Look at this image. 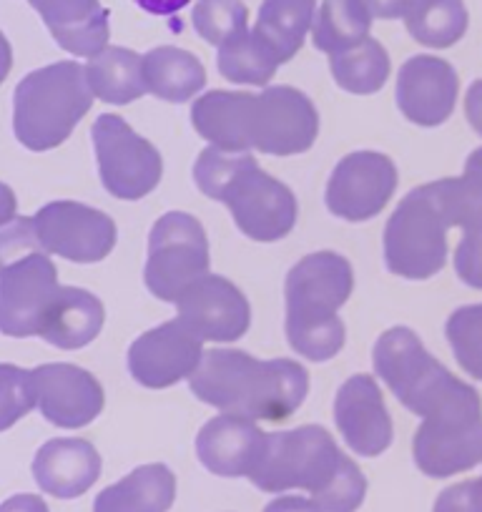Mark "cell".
Segmentation results:
<instances>
[{
    "label": "cell",
    "mask_w": 482,
    "mask_h": 512,
    "mask_svg": "<svg viewBox=\"0 0 482 512\" xmlns=\"http://www.w3.org/2000/svg\"><path fill=\"white\" fill-rule=\"evenodd\" d=\"M397 189V166L377 151L344 156L327 184V209L344 221H370L390 204Z\"/></svg>",
    "instance_id": "13"
},
{
    "label": "cell",
    "mask_w": 482,
    "mask_h": 512,
    "mask_svg": "<svg viewBox=\"0 0 482 512\" xmlns=\"http://www.w3.org/2000/svg\"><path fill=\"white\" fill-rule=\"evenodd\" d=\"M31 372L36 407L51 425L78 430L101 415L103 387L91 372L76 364H43Z\"/></svg>",
    "instance_id": "17"
},
{
    "label": "cell",
    "mask_w": 482,
    "mask_h": 512,
    "mask_svg": "<svg viewBox=\"0 0 482 512\" xmlns=\"http://www.w3.org/2000/svg\"><path fill=\"white\" fill-rule=\"evenodd\" d=\"M221 76L231 83H244V86H267L277 68L282 63L277 61L272 51L254 36V31H244L219 46L216 56Z\"/></svg>",
    "instance_id": "32"
},
{
    "label": "cell",
    "mask_w": 482,
    "mask_h": 512,
    "mask_svg": "<svg viewBox=\"0 0 482 512\" xmlns=\"http://www.w3.org/2000/svg\"><path fill=\"white\" fill-rule=\"evenodd\" d=\"M33 224L43 251L68 262H101L116 246V224L111 216L78 201L46 204L33 216Z\"/></svg>",
    "instance_id": "12"
},
{
    "label": "cell",
    "mask_w": 482,
    "mask_h": 512,
    "mask_svg": "<svg viewBox=\"0 0 482 512\" xmlns=\"http://www.w3.org/2000/svg\"><path fill=\"white\" fill-rule=\"evenodd\" d=\"M267 432L247 417L219 415L201 427L196 455L201 465L219 477H249L262 457Z\"/></svg>",
    "instance_id": "20"
},
{
    "label": "cell",
    "mask_w": 482,
    "mask_h": 512,
    "mask_svg": "<svg viewBox=\"0 0 482 512\" xmlns=\"http://www.w3.org/2000/svg\"><path fill=\"white\" fill-rule=\"evenodd\" d=\"M88 86L101 101L124 106L146 93L144 63L139 53L121 46H108L88 61Z\"/></svg>",
    "instance_id": "28"
},
{
    "label": "cell",
    "mask_w": 482,
    "mask_h": 512,
    "mask_svg": "<svg viewBox=\"0 0 482 512\" xmlns=\"http://www.w3.org/2000/svg\"><path fill=\"white\" fill-rule=\"evenodd\" d=\"M43 246L38 241L36 224L33 219L13 216V219L0 224V272L13 264L23 262L31 254H41ZM46 254V251H43Z\"/></svg>",
    "instance_id": "37"
},
{
    "label": "cell",
    "mask_w": 482,
    "mask_h": 512,
    "mask_svg": "<svg viewBox=\"0 0 482 512\" xmlns=\"http://www.w3.org/2000/svg\"><path fill=\"white\" fill-rule=\"evenodd\" d=\"M56 43L73 56L93 58L108 48V11L101 0H28Z\"/></svg>",
    "instance_id": "22"
},
{
    "label": "cell",
    "mask_w": 482,
    "mask_h": 512,
    "mask_svg": "<svg viewBox=\"0 0 482 512\" xmlns=\"http://www.w3.org/2000/svg\"><path fill=\"white\" fill-rule=\"evenodd\" d=\"M314 16L317 0H264L254 36L277 56L279 63H287L304 46Z\"/></svg>",
    "instance_id": "26"
},
{
    "label": "cell",
    "mask_w": 482,
    "mask_h": 512,
    "mask_svg": "<svg viewBox=\"0 0 482 512\" xmlns=\"http://www.w3.org/2000/svg\"><path fill=\"white\" fill-rule=\"evenodd\" d=\"M329 66H332L337 86L357 96H370L380 91L390 78L392 68L390 56L375 38H365L357 46L329 56Z\"/></svg>",
    "instance_id": "30"
},
{
    "label": "cell",
    "mask_w": 482,
    "mask_h": 512,
    "mask_svg": "<svg viewBox=\"0 0 482 512\" xmlns=\"http://www.w3.org/2000/svg\"><path fill=\"white\" fill-rule=\"evenodd\" d=\"M334 422L344 442L362 457H377L392 445V420L380 384L370 374H354L339 387Z\"/></svg>",
    "instance_id": "18"
},
{
    "label": "cell",
    "mask_w": 482,
    "mask_h": 512,
    "mask_svg": "<svg viewBox=\"0 0 482 512\" xmlns=\"http://www.w3.org/2000/svg\"><path fill=\"white\" fill-rule=\"evenodd\" d=\"M465 113H467V121H470V126L482 136V78L467 88Z\"/></svg>",
    "instance_id": "42"
},
{
    "label": "cell",
    "mask_w": 482,
    "mask_h": 512,
    "mask_svg": "<svg viewBox=\"0 0 482 512\" xmlns=\"http://www.w3.org/2000/svg\"><path fill=\"white\" fill-rule=\"evenodd\" d=\"M254 93L234 91H209L196 98L191 108L194 128L211 141V146L224 151H252L249 139V116H252Z\"/></svg>",
    "instance_id": "23"
},
{
    "label": "cell",
    "mask_w": 482,
    "mask_h": 512,
    "mask_svg": "<svg viewBox=\"0 0 482 512\" xmlns=\"http://www.w3.org/2000/svg\"><path fill=\"white\" fill-rule=\"evenodd\" d=\"M201 359V339L194 337L179 319L149 329L129 349L131 374L149 390H164L181 379H191Z\"/></svg>",
    "instance_id": "16"
},
{
    "label": "cell",
    "mask_w": 482,
    "mask_h": 512,
    "mask_svg": "<svg viewBox=\"0 0 482 512\" xmlns=\"http://www.w3.org/2000/svg\"><path fill=\"white\" fill-rule=\"evenodd\" d=\"M375 372L392 390V395L415 415L427 417L440 407L472 390V384L457 379L442 367L420 337L407 327H392L375 344Z\"/></svg>",
    "instance_id": "6"
},
{
    "label": "cell",
    "mask_w": 482,
    "mask_h": 512,
    "mask_svg": "<svg viewBox=\"0 0 482 512\" xmlns=\"http://www.w3.org/2000/svg\"><path fill=\"white\" fill-rule=\"evenodd\" d=\"M264 512H324L312 497H299V495H284L277 500L269 502Z\"/></svg>",
    "instance_id": "41"
},
{
    "label": "cell",
    "mask_w": 482,
    "mask_h": 512,
    "mask_svg": "<svg viewBox=\"0 0 482 512\" xmlns=\"http://www.w3.org/2000/svg\"><path fill=\"white\" fill-rule=\"evenodd\" d=\"M247 18V6L241 0H199L191 21L206 43L224 46L226 41L247 31Z\"/></svg>",
    "instance_id": "34"
},
{
    "label": "cell",
    "mask_w": 482,
    "mask_h": 512,
    "mask_svg": "<svg viewBox=\"0 0 482 512\" xmlns=\"http://www.w3.org/2000/svg\"><path fill=\"white\" fill-rule=\"evenodd\" d=\"M56 264L46 254H31L0 272V332L6 337H36L58 297Z\"/></svg>",
    "instance_id": "14"
},
{
    "label": "cell",
    "mask_w": 482,
    "mask_h": 512,
    "mask_svg": "<svg viewBox=\"0 0 482 512\" xmlns=\"http://www.w3.org/2000/svg\"><path fill=\"white\" fill-rule=\"evenodd\" d=\"M455 68L437 56H415L397 76V106L417 126H440L457 103Z\"/></svg>",
    "instance_id": "19"
},
{
    "label": "cell",
    "mask_w": 482,
    "mask_h": 512,
    "mask_svg": "<svg viewBox=\"0 0 482 512\" xmlns=\"http://www.w3.org/2000/svg\"><path fill=\"white\" fill-rule=\"evenodd\" d=\"M103 319L106 312L101 299L86 289L61 287L43 324L41 337L53 347L81 349L101 334Z\"/></svg>",
    "instance_id": "25"
},
{
    "label": "cell",
    "mask_w": 482,
    "mask_h": 512,
    "mask_svg": "<svg viewBox=\"0 0 482 512\" xmlns=\"http://www.w3.org/2000/svg\"><path fill=\"white\" fill-rule=\"evenodd\" d=\"M189 387L221 415L282 422L302 407L307 369L294 359H257L241 349H209Z\"/></svg>",
    "instance_id": "2"
},
{
    "label": "cell",
    "mask_w": 482,
    "mask_h": 512,
    "mask_svg": "<svg viewBox=\"0 0 482 512\" xmlns=\"http://www.w3.org/2000/svg\"><path fill=\"white\" fill-rule=\"evenodd\" d=\"M0 512H51L38 495H16L0 505Z\"/></svg>",
    "instance_id": "43"
},
{
    "label": "cell",
    "mask_w": 482,
    "mask_h": 512,
    "mask_svg": "<svg viewBox=\"0 0 482 512\" xmlns=\"http://www.w3.org/2000/svg\"><path fill=\"white\" fill-rule=\"evenodd\" d=\"M38 487L58 500H73L101 477V455L86 440H51L33 460Z\"/></svg>",
    "instance_id": "21"
},
{
    "label": "cell",
    "mask_w": 482,
    "mask_h": 512,
    "mask_svg": "<svg viewBox=\"0 0 482 512\" xmlns=\"http://www.w3.org/2000/svg\"><path fill=\"white\" fill-rule=\"evenodd\" d=\"M352 287V264L337 251H317L294 264L284 284L287 337L294 352L327 362L344 347L347 329L337 312Z\"/></svg>",
    "instance_id": "4"
},
{
    "label": "cell",
    "mask_w": 482,
    "mask_h": 512,
    "mask_svg": "<svg viewBox=\"0 0 482 512\" xmlns=\"http://www.w3.org/2000/svg\"><path fill=\"white\" fill-rule=\"evenodd\" d=\"M445 332L460 367L470 377L482 379V304L455 309Z\"/></svg>",
    "instance_id": "35"
},
{
    "label": "cell",
    "mask_w": 482,
    "mask_h": 512,
    "mask_svg": "<svg viewBox=\"0 0 482 512\" xmlns=\"http://www.w3.org/2000/svg\"><path fill=\"white\" fill-rule=\"evenodd\" d=\"M435 191L450 226H482V149L467 156L465 174L457 179L435 181Z\"/></svg>",
    "instance_id": "33"
},
{
    "label": "cell",
    "mask_w": 482,
    "mask_h": 512,
    "mask_svg": "<svg viewBox=\"0 0 482 512\" xmlns=\"http://www.w3.org/2000/svg\"><path fill=\"white\" fill-rule=\"evenodd\" d=\"M86 68L73 61L28 73L13 98V128L26 149L48 151L73 134L93 103Z\"/></svg>",
    "instance_id": "5"
},
{
    "label": "cell",
    "mask_w": 482,
    "mask_h": 512,
    "mask_svg": "<svg viewBox=\"0 0 482 512\" xmlns=\"http://www.w3.org/2000/svg\"><path fill=\"white\" fill-rule=\"evenodd\" d=\"M201 194L229 206L241 234L254 241H279L297 224L292 189L262 171L249 151L236 154L209 146L194 164Z\"/></svg>",
    "instance_id": "3"
},
{
    "label": "cell",
    "mask_w": 482,
    "mask_h": 512,
    "mask_svg": "<svg viewBox=\"0 0 482 512\" xmlns=\"http://www.w3.org/2000/svg\"><path fill=\"white\" fill-rule=\"evenodd\" d=\"M146 91L169 103H184L206 86V71L199 58L176 46H161L141 58Z\"/></svg>",
    "instance_id": "27"
},
{
    "label": "cell",
    "mask_w": 482,
    "mask_h": 512,
    "mask_svg": "<svg viewBox=\"0 0 482 512\" xmlns=\"http://www.w3.org/2000/svg\"><path fill=\"white\" fill-rule=\"evenodd\" d=\"M98 174L111 196L139 201L149 196L164 176V161L156 146L139 136L121 116L103 113L93 123Z\"/></svg>",
    "instance_id": "10"
},
{
    "label": "cell",
    "mask_w": 482,
    "mask_h": 512,
    "mask_svg": "<svg viewBox=\"0 0 482 512\" xmlns=\"http://www.w3.org/2000/svg\"><path fill=\"white\" fill-rule=\"evenodd\" d=\"M176 497V477L166 465L136 467L116 485L101 490L93 512H169Z\"/></svg>",
    "instance_id": "24"
},
{
    "label": "cell",
    "mask_w": 482,
    "mask_h": 512,
    "mask_svg": "<svg viewBox=\"0 0 482 512\" xmlns=\"http://www.w3.org/2000/svg\"><path fill=\"white\" fill-rule=\"evenodd\" d=\"M36 407V387L31 369L0 364V432L16 425Z\"/></svg>",
    "instance_id": "36"
},
{
    "label": "cell",
    "mask_w": 482,
    "mask_h": 512,
    "mask_svg": "<svg viewBox=\"0 0 482 512\" xmlns=\"http://www.w3.org/2000/svg\"><path fill=\"white\" fill-rule=\"evenodd\" d=\"M372 21L365 0H324L314 16L312 41L319 51L334 56L370 38Z\"/></svg>",
    "instance_id": "29"
},
{
    "label": "cell",
    "mask_w": 482,
    "mask_h": 512,
    "mask_svg": "<svg viewBox=\"0 0 482 512\" xmlns=\"http://www.w3.org/2000/svg\"><path fill=\"white\" fill-rule=\"evenodd\" d=\"M455 269L467 287L482 289V226L465 229L455 251Z\"/></svg>",
    "instance_id": "38"
},
{
    "label": "cell",
    "mask_w": 482,
    "mask_h": 512,
    "mask_svg": "<svg viewBox=\"0 0 482 512\" xmlns=\"http://www.w3.org/2000/svg\"><path fill=\"white\" fill-rule=\"evenodd\" d=\"M432 512H482V477L442 490Z\"/></svg>",
    "instance_id": "39"
},
{
    "label": "cell",
    "mask_w": 482,
    "mask_h": 512,
    "mask_svg": "<svg viewBox=\"0 0 482 512\" xmlns=\"http://www.w3.org/2000/svg\"><path fill=\"white\" fill-rule=\"evenodd\" d=\"M16 216V194L11 186L0 184V224Z\"/></svg>",
    "instance_id": "45"
},
{
    "label": "cell",
    "mask_w": 482,
    "mask_h": 512,
    "mask_svg": "<svg viewBox=\"0 0 482 512\" xmlns=\"http://www.w3.org/2000/svg\"><path fill=\"white\" fill-rule=\"evenodd\" d=\"M412 455L427 477H452L480 465L482 400L475 387L422 420Z\"/></svg>",
    "instance_id": "8"
},
{
    "label": "cell",
    "mask_w": 482,
    "mask_h": 512,
    "mask_svg": "<svg viewBox=\"0 0 482 512\" xmlns=\"http://www.w3.org/2000/svg\"><path fill=\"white\" fill-rule=\"evenodd\" d=\"M415 0H365V6L370 8L372 18H385V21H395V18H405L407 11L412 8Z\"/></svg>",
    "instance_id": "40"
},
{
    "label": "cell",
    "mask_w": 482,
    "mask_h": 512,
    "mask_svg": "<svg viewBox=\"0 0 482 512\" xmlns=\"http://www.w3.org/2000/svg\"><path fill=\"white\" fill-rule=\"evenodd\" d=\"M189 3L191 0H136V6L141 11L151 13V16H174V13H179Z\"/></svg>",
    "instance_id": "44"
},
{
    "label": "cell",
    "mask_w": 482,
    "mask_h": 512,
    "mask_svg": "<svg viewBox=\"0 0 482 512\" xmlns=\"http://www.w3.org/2000/svg\"><path fill=\"white\" fill-rule=\"evenodd\" d=\"M179 322L201 342H234L244 337L252 309L241 289L226 277L206 274L176 302Z\"/></svg>",
    "instance_id": "15"
},
{
    "label": "cell",
    "mask_w": 482,
    "mask_h": 512,
    "mask_svg": "<svg viewBox=\"0 0 482 512\" xmlns=\"http://www.w3.org/2000/svg\"><path fill=\"white\" fill-rule=\"evenodd\" d=\"M319 113L309 96L292 86H272L254 96L249 116L252 149L272 156H294L312 149Z\"/></svg>",
    "instance_id": "11"
},
{
    "label": "cell",
    "mask_w": 482,
    "mask_h": 512,
    "mask_svg": "<svg viewBox=\"0 0 482 512\" xmlns=\"http://www.w3.org/2000/svg\"><path fill=\"white\" fill-rule=\"evenodd\" d=\"M467 8L462 0H415L405 23L410 36L427 48H450L467 33Z\"/></svg>",
    "instance_id": "31"
},
{
    "label": "cell",
    "mask_w": 482,
    "mask_h": 512,
    "mask_svg": "<svg viewBox=\"0 0 482 512\" xmlns=\"http://www.w3.org/2000/svg\"><path fill=\"white\" fill-rule=\"evenodd\" d=\"M447 229H450V221L437 199L435 181L412 189L387 221V269L412 282L435 277L445 267Z\"/></svg>",
    "instance_id": "7"
},
{
    "label": "cell",
    "mask_w": 482,
    "mask_h": 512,
    "mask_svg": "<svg viewBox=\"0 0 482 512\" xmlns=\"http://www.w3.org/2000/svg\"><path fill=\"white\" fill-rule=\"evenodd\" d=\"M13 63V53H11V43L6 41V36L0 33V83L6 81L8 71H11Z\"/></svg>",
    "instance_id": "46"
},
{
    "label": "cell",
    "mask_w": 482,
    "mask_h": 512,
    "mask_svg": "<svg viewBox=\"0 0 482 512\" xmlns=\"http://www.w3.org/2000/svg\"><path fill=\"white\" fill-rule=\"evenodd\" d=\"M249 480L262 492L307 490L324 512H357L367 495V477L317 425L269 432Z\"/></svg>",
    "instance_id": "1"
},
{
    "label": "cell",
    "mask_w": 482,
    "mask_h": 512,
    "mask_svg": "<svg viewBox=\"0 0 482 512\" xmlns=\"http://www.w3.org/2000/svg\"><path fill=\"white\" fill-rule=\"evenodd\" d=\"M209 274V241L199 221L184 211H169L149 234L146 287L164 302H179L181 294Z\"/></svg>",
    "instance_id": "9"
}]
</instances>
